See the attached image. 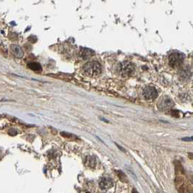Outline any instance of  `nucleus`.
<instances>
[{"label": "nucleus", "mask_w": 193, "mask_h": 193, "mask_svg": "<svg viewBox=\"0 0 193 193\" xmlns=\"http://www.w3.org/2000/svg\"><path fill=\"white\" fill-rule=\"evenodd\" d=\"M188 155H189V158H190V159L193 160V153H190Z\"/></svg>", "instance_id": "obj_13"}, {"label": "nucleus", "mask_w": 193, "mask_h": 193, "mask_svg": "<svg viewBox=\"0 0 193 193\" xmlns=\"http://www.w3.org/2000/svg\"><path fill=\"white\" fill-rule=\"evenodd\" d=\"M9 134L12 135V136H15L16 134H17V132L15 129H10L9 132Z\"/></svg>", "instance_id": "obj_11"}, {"label": "nucleus", "mask_w": 193, "mask_h": 193, "mask_svg": "<svg viewBox=\"0 0 193 193\" xmlns=\"http://www.w3.org/2000/svg\"><path fill=\"white\" fill-rule=\"evenodd\" d=\"M173 105V103L171 99L168 98L166 96L161 99L158 104V107L161 110H166L171 108Z\"/></svg>", "instance_id": "obj_5"}, {"label": "nucleus", "mask_w": 193, "mask_h": 193, "mask_svg": "<svg viewBox=\"0 0 193 193\" xmlns=\"http://www.w3.org/2000/svg\"><path fill=\"white\" fill-rule=\"evenodd\" d=\"M92 55H94L93 51L87 48H81L80 50V57L83 59H89Z\"/></svg>", "instance_id": "obj_8"}, {"label": "nucleus", "mask_w": 193, "mask_h": 193, "mask_svg": "<svg viewBox=\"0 0 193 193\" xmlns=\"http://www.w3.org/2000/svg\"><path fill=\"white\" fill-rule=\"evenodd\" d=\"M28 67L31 69L32 71H36V72H41L42 68L39 63H30L28 64Z\"/></svg>", "instance_id": "obj_9"}, {"label": "nucleus", "mask_w": 193, "mask_h": 193, "mask_svg": "<svg viewBox=\"0 0 193 193\" xmlns=\"http://www.w3.org/2000/svg\"><path fill=\"white\" fill-rule=\"evenodd\" d=\"M99 185L102 190H107L113 187V182L112 179H110V177H107V176H104L100 180Z\"/></svg>", "instance_id": "obj_6"}, {"label": "nucleus", "mask_w": 193, "mask_h": 193, "mask_svg": "<svg viewBox=\"0 0 193 193\" xmlns=\"http://www.w3.org/2000/svg\"><path fill=\"white\" fill-rule=\"evenodd\" d=\"M143 96L147 100H155L158 96V92L153 86H146L143 90Z\"/></svg>", "instance_id": "obj_4"}, {"label": "nucleus", "mask_w": 193, "mask_h": 193, "mask_svg": "<svg viewBox=\"0 0 193 193\" xmlns=\"http://www.w3.org/2000/svg\"><path fill=\"white\" fill-rule=\"evenodd\" d=\"M116 144V145H117V146H118V148H119V149H120V150H122V151H123V152H124V153H126V150H124V149H123V148H122V147H121V146H119V145H118V144Z\"/></svg>", "instance_id": "obj_12"}, {"label": "nucleus", "mask_w": 193, "mask_h": 193, "mask_svg": "<svg viewBox=\"0 0 193 193\" xmlns=\"http://www.w3.org/2000/svg\"><path fill=\"white\" fill-rule=\"evenodd\" d=\"M10 49L14 56L17 58H22L23 57V51L22 50L21 47L18 45H12L10 47Z\"/></svg>", "instance_id": "obj_7"}, {"label": "nucleus", "mask_w": 193, "mask_h": 193, "mask_svg": "<svg viewBox=\"0 0 193 193\" xmlns=\"http://www.w3.org/2000/svg\"><path fill=\"white\" fill-rule=\"evenodd\" d=\"M184 61V55L179 52H173L169 56V64L175 67L181 65Z\"/></svg>", "instance_id": "obj_3"}, {"label": "nucleus", "mask_w": 193, "mask_h": 193, "mask_svg": "<svg viewBox=\"0 0 193 193\" xmlns=\"http://www.w3.org/2000/svg\"><path fill=\"white\" fill-rule=\"evenodd\" d=\"M134 71V65L129 62H123L118 67V72L122 76H130Z\"/></svg>", "instance_id": "obj_2"}, {"label": "nucleus", "mask_w": 193, "mask_h": 193, "mask_svg": "<svg viewBox=\"0 0 193 193\" xmlns=\"http://www.w3.org/2000/svg\"><path fill=\"white\" fill-rule=\"evenodd\" d=\"M182 140H183V141H186V142H191V141H193V137H184V138H182Z\"/></svg>", "instance_id": "obj_10"}, {"label": "nucleus", "mask_w": 193, "mask_h": 193, "mask_svg": "<svg viewBox=\"0 0 193 193\" xmlns=\"http://www.w3.org/2000/svg\"><path fill=\"white\" fill-rule=\"evenodd\" d=\"M102 72V67L99 63L96 61L89 62L84 65L82 73L89 77H94L100 75Z\"/></svg>", "instance_id": "obj_1"}]
</instances>
